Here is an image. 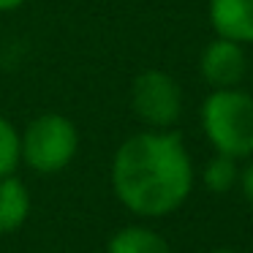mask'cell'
Instances as JSON below:
<instances>
[{
	"label": "cell",
	"mask_w": 253,
	"mask_h": 253,
	"mask_svg": "<svg viewBox=\"0 0 253 253\" xmlns=\"http://www.w3.org/2000/svg\"><path fill=\"white\" fill-rule=\"evenodd\" d=\"M106 253H171L169 242L147 226H126L106 242Z\"/></svg>",
	"instance_id": "ba28073f"
},
{
	"label": "cell",
	"mask_w": 253,
	"mask_h": 253,
	"mask_svg": "<svg viewBox=\"0 0 253 253\" xmlns=\"http://www.w3.org/2000/svg\"><path fill=\"white\" fill-rule=\"evenodd\" d=\"M210 22L220 39L253 44V0H210Z\"/></svg>",
	"instance_id": "8992f818"
},
{
	"label": "cell",
	"mask_w": 253,
	"mask_h": 253,
	"mask_svg": "<svg viewBox=\"0 0 253 253\" xmlns=\"http://www.w3.org/2000/svg\"><path fill=\"white\" fill-rule=\"evenodd\" d=\"M240 182H242V193H245V199L253 204V164L240 174Z\"/></svg>",
	"instance_id": "8fae6325"
},
{
	"label": "cell",
	"mask_w": 253,
	"mask_h": 253,
	"mask_svg": "<svg viewBox=\"0 0 253 253\" xmlns=\"http://www.w3.org/2000/svg\"><path fill=\"white\" fill-rule=\"evenodd\" d=\"M19 166V131L0 117V177L14 174V169Z\"/></svg>",
	"instance_id": "30bf717a"
},
{
	"label": "cell",
	"mask_w": 253,
	"mask_h": 253,
	"mask_svg": "<svg viewBox=\"0 0 253 253\" xmlns=\"http://www.w3.org/2000/svg\"><path fill=\"white\" fill-rule=\"evenodd\" d=\"M19 6H25V0H0V11H14Z\"/></svg>",
	"instance_id": "7c38bea8"
},
{
	"label": "cell",
	"mask_w": 253,
	"mask_h": 253,
	"mask_svg": "<svg viewBox=\"0 0 253 253\" xmlns=\"http://www.w3.org/2000/svg\"><path fill=\"white\" fill-rule=\"evenodd\" d=\"M202 128L220 155H253V95L234 87L212 90L202 106Z\"/></svg>",
	"instance_id": "7a4b0ae2"
},
{
	"label": "cell",
	"mask_w": 253,
	"mask_h": 253,
	"mask_svg": "<svg viewBox=\"0 0 253 253\" xmlns=\"http://www.w3.org/2000/svg\"><path fill=\"white\" fill-rule=\"evenodd\" d=\"M131 106L150 128H169L182 115V90L169 74L150 68L133 79Z\"/></svg>",
	"instance_id": "277c9868"
},
{
	"label": "cell",
	"mask_w": 253,
	"mask_h": 253,
	"mask_svg": "<svg viewBox=\"0 0 253 253\" xmlns=\"http://www.w3.org/2000/svg\"><path fill=\"white\" fill-rule=\"evenodd\" d=\"M79 131L66 115L44 112L19 133V161L39 174H57L74 161Z\"/></svg>",
	"instance_id": "3957f363"
},
{
	"label": "cell",
	"mask_w": 253,
	"mask_h": 253,
	"mask_svg": "<svg viewBox=\"0 0 253 253\" xmlns=\"http://www.w3.org/2000/svg\"><path fill=\"white\" fill-rule=\"evenodd\" d=\"M112 188L123 207L142 218L169 215L193 188V166L177 133L142 131L112 158Z\"/></svg>",
	"instance_id": "6da1fadb"
},
{
	"label": "cell",
	"mask_w": 253,
	"mask_h": 253,
	"mask_svg": "<svg viewBox=\"0 0 253 253\" xmlns=\"http://www.w3.org/2000/svg\"><path fill=\"white\" fill-rule=\"evenodd\" d=\"M237 177H240V171H237L234 158L218 153L207 164V169H204V185H207L212 193H226V191H231V188H234Z\"/></svg>",
	"instance_id": "9c48e42d"
},
{
	"label": "cell",
	"mask_w": 253,
	"mask_h": 253,
	"mask_svg": "<svg viewBox=\"0 0 253 253\" xmlns=\"http://www.w3.org/2000/svg\"><path fill=\"white\" fill-rule=\"evenodd\" d=\"M210 253H234V251H229V248H215V251H210Z\"/></svg>",
	"instance_id": "4fadbf2b"
},
{
	"label": "cell",
	"mask_w": 253,
	"mask_h": 253,
	"mask_svg": "<svg viewBox=\"0 0 253 253\" xmlns=\"http://www.w3.org/2000/svg\"><path fill=\"white\" fill-rule=\"evenodd\" d=\"M199 68H202V77L215 90H226V87H234V84L242 82L248 60L237 41H229V39H220L218 36L212 44L204 46Z\"/></svg>",
	"instance_id": "5b68a950"
},
{
	"label": "cell",
	"mask_w": 253,
	"mask_h": 253,
	"mask_svg": "<svg viewBox=\"0 0 253 253\" xmlns=\"http://www.w3.org/2000/svg\"><path fill=\"white\" fill-rule=\"evenodd\" d=\"M30 215V193L19 177H0V234L22 229Z\"/></svg>",
	"instance_id": "52a82bcc"
}]
</instances>
